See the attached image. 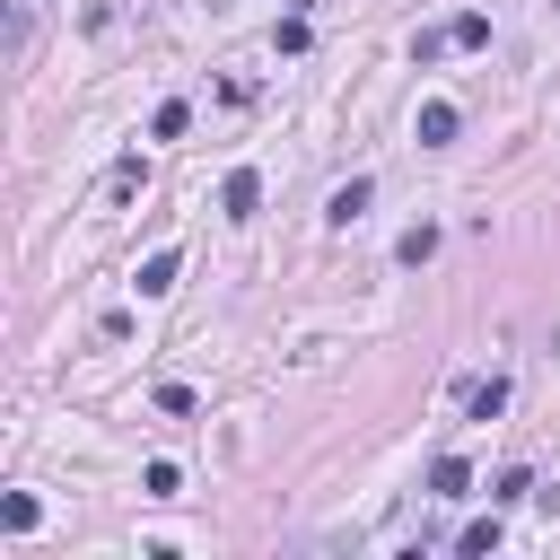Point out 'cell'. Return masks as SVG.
Masks as SVG:
<instances>
[{
  "label": "cell",
  "instance_id": "5b68a950",
  "mask_svg": "<svg viewBox=\"0 0 560 560\" xmlns=\"http://www.w3.org/2000/svg\"><path fill=\"white\" fill-rule=\"evenodd\" d=\"M464 411H472V420H499V411H508V376H481V385H464Z\"/></svg>",
  "mask_w": 560,
  "mask_h": 560
},
{
  "label": "cell",
  "instance_id": "4fadbf2b",
  "mask_svg": "<svg viewBox=\"0 0 560 560\" xmlns=\"http://www.w3.org/2000/svg\"><path fill=\"white\" fill-rule=\"evenodd\" d=\"M140 490H149V499H175V490H184V472H175V464H166V455H158V464H149V472H140Z\"/></svg>",
  "mask_w": 560,
  "mask_h": 560
},
{
  "label": "cell",
  "instance_id": "52a82bcc",
  "mask_svg": "<svg viewBox=\"0 0 560 560\" xmlns=\"http://www.w3.org/2000/svg\"><path fill=\"white\" fill-rule=\"evenodd\" d=\"M525 490H534V472H525V464H499V472H490V508H516Z\"/></svg>",
  "mask_w": 560,
  "mask_h": 560
},
{
  "label": "cell",
  "instance_id": "6da1fadb",
  "mask_svg": "<svg viewBox=\"0 0 560 560\" xmlns=\"http://www.w3.org/2000/svg\"><path fill=\"white\" fill-rule=\"evenodd\" d=\"M254 210H262V175H254V166H236V175L219 184V219H254Z\"/></svg>",
  "mask_w": 560,
  "mask_h": 560
},
{
  "label": "cell",
  "instance_id": "30bf717a",
  "mask_svg": "<svg viewBox=\"0 0 560 560\" xmlns=\"http://www.w3.org/2000/svg\"><path fill=\"white\" fill-rule=\"evenodd\" d=\"M35 516H44V508H35L26 490H9V499H0V525H9V534H35Z\"/></svg>",
  "mask_w": 560,
  "mask_h": 560
},
{
  "label": "cell",
  "instance_id": "8992f818",
  "mask_svg": "<svg viewBox=\"0 0 560 560\" xmlns=\"http://www.w3.org/2000/svg\"><path fill=\"white\" fill-rule=\"evenodd\" d=\"M429 254H438V228H429V219H420V228H402V245H394V262H402V271H420Z\"/></svg>",
  "mask_w": 560,
  "mask_h": 560
},
{
  "label": "cell",
  "instance_id": "9c48e42d",
  "mask_svg": "<svg viewBox=\"0 0 560 560\" xmlns=\"http://www.w3.org/2000/svg\"><path fill=\"white\" fill-rule=\"evenodd\" d=\"M175 271H184L175 254H149V262H140V298H166V289H175Z\"/></svg>",
  "mask_w": 560,
  "mask_h": 560
},
{
  "label": "cell",
  "instance_id": "ba28073f",
  "mask_svg": "<svg viewBox=\"0 0 560 560\" xmlns=\"http://www.w3.org/2000/svg\"><path fill=\"white\" fill-rule=\"evenodd\" d=\"M455 551H464V560H481V551H499V508H490V516H472V525L455 534Z\"/></svg>",
  "mask_w": 560,
  "mask_h": 560
},
{
  "label": "cell",
  "instance_id": "7c38bea8",
  "mask_svg": "<svg viewBox=\"0 0 560 560\" xmlns=\"http://www.w3.org/2000/svg\"><path fill=\"white\" fill-rule=\"evenodd\" d=\"M184 122H192V105H184V96H166V105H158V114H149V131H158V140H175V131H184Z\"/></svg>",
  "mask_w": 560,
  "mask_h": 560
},
{
  "label": "cell",
  "instance_id": "7a4b0ae2",
  "mask_svg": "<svg viewBox=\"0 0 560 560\" xmlns=\"http://www.w3.org/2000/svg\"><path fill=\"white\" fill-rule=\"evenodd\" d=\"M411 131H420V149H446V140H455V131H464V114H455V105H446V96H429V105H420V122H411Z\"/></svg>",
  "mask_w": 560,
  "mask_h": 560
},
{
  "label": "cell",
  "instance_id": "8fae6325",
  "mask_svg": "<svg viewBox=\"0 0 560 560\" xmlns=\"http://www.w3.org/2000/svg\"><path fill=\"white\" fill-rule=\"evenodd\" d=\"M481 44H490V18L464 9V18H455V52H481Z\"/></svg>",
  "mask_w": 560,
  "mask_h": 560
},
{
  "label": "cell",
  "instance_id": "3957f363",
  "mask_svg": "<svg viewBox=\"0 0 560 560\" xmlns=\"http://www.w3.org/2000/svg\"><path fill=\"white\" fill-rule=\"evenodd\" d=\"M368 192H376L368 175H350V184H332V201H324V219H332V228H350V219L368 210Z\"/></svg>",
  "mask_w": 560,
  "mask_h": 560
},
{
  "label": "cell",
  "instance_id": "277c9868",
  "mask_svg": "<svg viewBox=\"0 0 560 560\" xmlns=\"http://www.w3.org/2000/svg\"><path fill=\"white\" fill-rule=\"evenodd\" d=\"M464 490H472V464L464 455H438L429 464V499H464Z\"/></svg>",
  "mask_w": 560,
  "mask_h": 560
},
{
  "label": "cell",
  "instance_id": "5bb4252c",
  "mask_svg": "<svg viewBox=\"0 0 560 560\" xmlns=\"http://www.w3.org/2000/svg\"><path fill=\"white\" fill-rule=\"evenodd\" d=\"M140 175H149V166H140V158H122V166L105 175V192H114V201H131V192H140Z\"/></svg>",
  "mask_w": 560,
  "mask_h": 560
}]
</instances>
